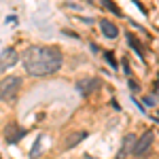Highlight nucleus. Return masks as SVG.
Instances as JSON below:
<instances>
[{
	"label": "nucleus",
	"mask_w": 159,
	"mask_h": 159,
	"mask_svg": "<svg viewBox=\"0 0 159 159\" xmlns=\"http://www.w3.org/2000/svg\"><path fill=\"white\" fill-rule=\"evenodd\" d=\"M153 119H155V121L159 123V112H155V115H153Z\"/></svg>",
	"instance_id": "obj_16"
},
{
	"label": "nucleus",
	"mask_w": 159,
	"mask_h": 159,
	"mask_svg": "<svg viewBox=\"0 0 159 159\" xmlns=\"http://www.w3.org/2000/svg\"><path fill=\"white\" fill-rule=\"evenodd\" d=\"M102 4H104V7H106L108 11H112L115 15H117V17H121V15H123V13H121V9H119V7H117V4H115L112 0H102Z\"/></svg>",
	"instance_id": "obj_11"
},
{
	"label": "nucleus",
	"mask_w": 159,
	"mask_h": 159,
	"mask_svg": "<svg viewBox=\"0 0 159 159\" xmlns=\"http://www.w3.org/2000/svg\"><path fill=\"white\" fill-rule=\"evenodd\" d=\"M61 64L64 57L57 47L36 45V47H28V51L24 53V68L32 76H49L60 70Z\"/></svg>",
	"instance_id": "obj_1"
},
{
	"label": "nucleus",
	"mask_w": 159,
	"mask_h": 159,
	"mask_svg": "<svg viewBox=\"0 0 159 159\" xmlns=\"http://www.w3.org/2000/svg\"><path fill=\"white\" fill-rule=\"evenodd\" d=\"M106 60H108V64L112 66V68H117V64H115V55H112V53H106Z\"/></svg>",
	"instance_id": "obj_13"
},
{
	"label": "nucleus",
	"mask_w": 159,
	"mask_h": 159,
	"mask_svg": "<svg viewBox=\"0 0 159 159\" xmlns=\"http://www.w3.org/2000/svg\"><path fill=\"white\" fill-rule=\"evenodd\" d=\"M24 136H25V129H24V127H19L17 123H9V125L4 127V140L11 142V144L19 142Z\"/></svg>",
	"instance_id": "obj_5"
},
{
	"label": "nucleus",
	"mask_w": 159,
	"mask_h": 159,
	"mask_svg": "<svg viewBox=\"0 0 159 159\" xmlns=\"http://www.w3.org/2000/svg\"><path fill=\"white\" fill-rule=\"evenodd\" d=\"M21 89V79L19 76H7L0 83V102H15Z\"/></svg>",
	"instance_id": "obj_2"
},
{
	"label": "nucleus",
	"mask_w": 159,
	"mask_h": 159,
	"mask_svg": "<svg viewBox=\"0 0 159 159\" xmlns=\"http://www.w3.org/2000/svg\"><path fill=\"white\" fill-rule=\"evenodd\" d=\"M87 138V132H72V134L68 136V140H66V148H72L76 147L81 140H85Z\"/></svg>",
	"instance_id": "obj_9"
},
{
	"label": "nucleus",
	"mask_w": 159,
	"mask_h": 159,
	"mask_svg": "<svg viewBox=\"0 0 159 159\" xmlns=\"http://www.w3.org/2000/svg\"><path fill=\"white\" fill-rule=\"evenodd\" d=\"M98 87H100L98 79H81V81L76 83V91H79L83 98H89V96H91V91H96Z\"/></svg>",
	"instance_id": "obj_6"
},
{
	"label": "nucleus",
	"mask_w": 159,
	"mask_h": 159,
	"mask_svg": "<svg viewBox=\"0 0 159 159\" xmlns=\"http://www.w3.org/2000/svg\"><path fill=\"white\" fill-rule=\"evenodd\" d=\"M100 30H102V34L106 38H117L119 36V28L117 24H112L108 19H100Z\"/></svg>",
	"instance_id": "obj_8"
},
{
	"label": "nucleus",
	"mask_w": 159,
	"mask_h": 159,
	"mask_svg": "<svg viewBox=\"0 0 159 159\" xmlns=\"http://www.w3.org/2000/svg\"><path fill=\"white\" fill-rule=\"evenodd\" d=\"M38 153H40V138L36 140V144H34V148H32V153H30V155H32V157H38Z\"/></svg>",
	"instance_id": "obj_12"
},
{
	"label": "nucleus",
	"mask_w": 159,
	"mask_h": 159,
	"mask_svg": "<svg viewBox=\"0 0 159 159\" xmlns=\"http://www.w3.org/2000/svg\"><path fill=\"white\" fill-rule=\"evenodd\" d=\"M155 91L159 93V76H157V81H155Z\"/></svg>",
	"instance_id": "obj_15"
},
{
	"label": "nucleus",
	"mask_w": 159,
	"mask_h": 159,
	"mask_svg": "<svg viewBox=\"0 0 159 159\" xmlns=\"http://www.w3.org/2000/svg\"><path fill=\"white\" fill-rule=\"evenodd\" d=\"M153 140H155L153 132H144V134L140 136V138H138V142H136V148H134V155H136V157H140V155L148 153L151 147H153Z\"/></svg>",
	"instance_id": "obj_4"
},
{
	"label": "nucleus",
	"mask_w": 159,
	"mask_h": 159,
	"mask_svg": "<svg viewBox=\"0 0 159 159\" xmlns=\"http://www.w3.org/2000/svg\"><path fill=\"white\" fill-rule=\"evenodd\" d=\"M136 142H138V138L134 134H127L123 138V144H121V151L117 153V159H125L127 155H134V148H136Z\"/></svg>",
	"instance_id": "obj_7"
},
{
	"label": "nucleus",
	"mask_w": 159,
	"mask_h": 159,
	"mask_svg": "<svg viewBox=\"0 0 159 159\" xmlns=\"http://www.w3.org/2000/svg\"><path fill=\"white\" fill-rule=\"evenodd\" d=\"M144 102H147L148 106H153V104H155V96H147V98H144Z\"/></svg>",
	"instance_id": "obj_14"
},
{
	"label": "nucleus",
	"mask_w": 159,
	"mask_h": 159,
	"mask_svg": "<svg viewBox=\"0 0 159 159\" xmlns=\"http://www.w3.org/2000/svg\"><path fill=\"white\" fill-rule=\"evenodd\" d=\"M19 61V55H17V51L9 47V49H4L0 53V74H4L9 68H13L15 64Z\"/></svg>",
	"instance_id": "obj_3"
},
{
	"label": "nucleus",
	"mask_w": 159,
	"mask_h": 159,
	"mask_svg": "<svg viewBox=\"0 0 159 159\" xmlns=\"http://www.w3.org/2000/svg\"><path fill=\"white\" fill-rule=\"evenodd\" d=\"M127 43L132 45V49H134L140 57H144V51H142V47H140V43H138V38H136L134 34H127Z\"/></svg>",
	"instance_id": "obj_10"
},
{
	"label": "nucleus",
	"mask_w": 159,
	"mask_h": 159,
	"mask_svg": "<svg viewBox=\"0 0 159 159\" xmlns=\"http://www.w3.org/2000/svg\"><path fill=\"white\" fill-rule=\"evenodd\" d=\"M85 2H93V0H85Z\"/></svg>",
	"instance_id": "obj_17"
}]
</instances>
